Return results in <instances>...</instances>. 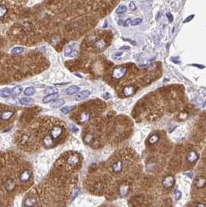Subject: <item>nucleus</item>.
I'll return each instance as SVG.
<instances>
[{
	"instance_id": "f257e3e1",
	"label": "nucleus",
	"mask_w": 206,
	"mask_h": 207,
	"mask_svg": "<svg viewBox=\"0 0 206 207\" xmlns=\"http://www.w3.org/2000/svg\"><path fill=\"white\" fill-rule=\"evenodd\" d=\"M127 72V68L123 67H117L113 71V77L115 79H120Z\"/></svg>"
},
{
	"instance_id": "f03ea898",
	"label": "nucleus",
	"mask_w": 206,
	"mask_h": 207,
	"mask_svg": "<svg viewBox=\"0 0 206 207\" xmlns=\"http://www.w3.org/2000/svg\"><path fill=\"white\" fill-rule=\"evenodd\" d=\"M174 182H175L174 178L173 176H171V175H168V176L165 177L164 178L162 182V185L165 188H169L173 186L174 184Z\"/></svg>"
},
{
	"instance_id": "7ed1b4c3",
	"label": "nucleus",
	"mask_w": 206,
	"mask_h": 207,
	"mask_svg": "<svg viewBox=\"0 0 206 207\" xmlns=\"http://www.w3.org/2000/svg\"><path fill=\"white\" fill-rule=\"evenodd\" d=\"M62 133V128L59 126H56L52 128L50 131V137L53 139H58Z\"/></svg>"
},
{
	"instance_id": "20e7f679",
	"label": "nucleus",
	"mask_w": 206,
	"mask_h": 207,
	"mask_svg": "<svg viewBox=\"0 0 206 207\" xmlns=\"http://www.w3.org/2000/svg\"><path fill=\"white\" fill-rule=\"evenodd\" d=\"M77 54V50L73 48L72 45H68L64 50V56L65 57H75Z\"/></svg>"
},
{
	"instance_id": "39448f33",
	"label": "nucleus",
	"mask_w": 206,
	"mask_h": 207,
	"mask_svg": "<svg viewBox=\"0 0 206 207\" xmlns=\"http://www.w3.org/2000/svg\"><path fill=\"white\" fill-rule=\"evenodd\" d=\"M36 204V199L33 196H28L24 201V205L26 207H33Z\"/></svg>"
},
{
	"instance_id": "423d86ee",
	"label": "nucleus",
	"mask_w": 206,
	"mask_h": 207,
	"mask_svg": "<svg viewBox=\"0 0 206 207\" xmlns=\"http://www.w3.org/2000/svg\"><path fill=\"white\" fill-rule=\"evenodd\" d=\"M90 92L88 91V90H84V91L80 92L79 93H77L76 96H75V100L77 101H80V100H83L88 98L89 96H90Z\"/></svg>"
},
{
	"instance_id": "0eeeda50",
	"label": "nucleus",
	"mask_w": 206,
	"mask_h": 207,
	"mask_svg": "<svg viewBox=\"0 0 206 207\" xmlns=\"http://www.w3.org/2000/svg\"><path fill=\"white\" fill-rule=\"evenodd\" d=\"M31 174H32V172L30 171H29V170H26L24 171L23 172H22V174H20V176H19V179L21 182H28L30 178L31 177Z\"/></svg>"
},
{
	"instance_id": "6e6552de",
	"label": "nucleus",
	"mask_w": 206,
	"mask_h": 207,
	"mask_svg": "<svg viewBox=\"0 0 206 207\" xmlns=\"http://www.w3.org/2000/svg\"><path fill=\"white\" fill-rule=\"evenodd\" d=\"M198 159V155L195 151H191L187 157V160L190 163H195Z\"/></svg>"
},
{
	"instance_id": "1a4fd4ad",
	"label": "nucleus",
	"mask_w": 206,
	"mask_h": 207,
	"mask_svg": "<svg viewBox=\"0 0 206 207\" xmlns=\"http://www.w3.org/2000/svg\"><path fill=\"white\" fill-rule=\"evenodd\" d=\"M79 161V157L76 155H71L68 159V163L72 166L77 165Z\"/></svg>"
},
{
	"instance_id": "9d476101",
	"label": "nucleus",
	"mask_w": 206,
	"mask_h": 207,
	"mask_svg": "<svg viewBox=\"0 0 206 207\" xmlns=\"http://www.w3.org/2000/svg\"><path fill=\"white\" fill-rule=\"evenodd\" d=\"M123 169V162L120 161H118L113 164V170L115 173H119Z\"/></svg>"
},
{
	"instance_id": "9b49d317",
	"label": "nucleus",
	"mask_w": 206,
	"mask_h": 207,
	"mask_svg": "<svg viewBox=\"0 0 206 207\" xmlns=\"http://www.w3.org/2000/svg\"><path fill=\"white\" fill-rule=\"evenodd\" d=\"M12 95V90L9 88H4L0 90V97L9 98Z\"/></svg>"
},
{
	"instance_id": "f8f14e48",
	"label": "nucleus",
	"mask_w": 206,
	"mask_h": 207,
	"mask_svg": "<svg viewBox=\"0 0 206 207\" xmlns=\"http://www.w3.org/2000/svg\"><path fill=\"white\" fill-rule=\"evenodd\" d=\"M16 188V183L13 179H8L6 182V188L9 192L13 191Z\"/></svg>"
},
{
	"instance_id": "ddd939ff",
	"label": "nucleus",
	"mask_w": 206,
	"mask_h": 207,
	"mask_svg": "<svg viewBox=\"0 0 206 207\" xmlns=\"http://www.w3.org/2000/svg\"><path fill=\"white\" fill-rule=\"evenodd\" d=\"M90 118V115L89 113H87V112H83L79 116V122L81 123H85L86 122L88 121V119Z\"/></svg>"
},
{
	"instance_id": "4468645a",
	"label": "nucleus",
	"mask_w": 206,
	"mask_h": 207,
	"mask_svg": "<svg viewBox=\"0 0 206 207\" xmlns=\"http://www.w3.org/2000/svg\"><path fill=\"white\" fill-rule=\"evenodd\" d=\"M58 97V93L53 95H48V96H47L46 97H44V99H43V102H44V103H49V102H52V101L56 100Z\"/></svg>"
},
{
	"instance_id": "2eb2a0df",
	"label": "nucleus",
	"mask_w": 206,
	"mask_h": 207,
	"mask_svg": "<svg viewBox=\"0 0 206 207\" xmlns=\"http://www.w3.org/2000/svg\"><path fill=\"white\" fill-rule=\"evenodd\" d=\"M80 88L79 87H77V86H72L71 87H69L66 90V93L68 95H73L77 93V92L79 91Z\"/></svg>"
},
{
	"instance_id": "dca6fc26",
	"label": "nucleus",
	"mask_w": 206,
	"mask_h": 207,
	"mask_svg": "<svg viewBox=\"0 0 206 207\" xmlns=\"http://www.w3.org/2000/svg\"><path fill=\"white\" fill-rule=\"evenodd\" d=\"M129 192V187L127 185H122L119 188V195L122 197L126 196Z\"/></svg>"
},
{
	"instance_id": "f3484780",
	"label": "nucleus",
	"mask_w": 206,
	"mask_h": 207,
	"mask_svg": "<svg viewBox=\"0 0 206 207\" xmlns=\"http://www.w3.org/2000/svg\"><path fill=\"white\" fill-rule=\"evenodd\" d=\"M58 88H55V87H47V88L44 90V93L48 96V95L56 94V93H58Z\"/></svg>"
},
{
	"instance_id": "a211bd4d",
	"label": "nucleus",
	"mask_w": 206,
	"mask_h": 207,
	"mask_svg": "<svg viewBox=\"0 0 206 207\" xmlns=\"http://www.w3.org/2000/svg\"><path fill=\"white\" fill-rule=\"evenodd\" d=\"M206 184V179L203 177H201V178H198L197 181H196V185L197 187L198 188H203L204 186Z\"/></svg>"
},
{
	"instance_id": "6ab92c4d",
	"label": "nucleus",
	"mask_w": 206,
	"mask_h": 207,
	"mask_svg": "<svg viewBox=\"0 0 206 207\" xmlns=\"http://www.w3.org/2000/svg\"><path fill=\"white\" fill-rule=\"evenodd\" d=\"M13 115V113L12 111H6V112H3L1 115V119L3 120H8L9 118Z\"/></svg>"
},
{
	"instance_id": "aec40b11",
	"label": "nucleus",
	"mask_w": 206,
	"mask_h": 207,
	"mask_svg": "<svg viewBox=\"0 0 206 207\" xmlns=\"http://www.w3.org/2000/svg\"><path fill=\"white\" fill-rule=\"evenodd\" d=\"M19 102L21 105H30L33 103V100L31 98H21L19 100Z\"/></svg>"
},
{
	"instance_id": "412c9836",
	"label": "nucleus",
	"mask_w": 206,
	"mask_h": 207,
	"mask_svg": "<svg viewBox=\"0 0 206 207\" xmlns=\"http://www.w3.org/2000/svg\"><path fill=\"white\" fill-rule=\"evenodd\" d=\"M64 103H65V101L64 100H62V99H61V100H57L53 102L50 106L53 108H58L60 107V106H61V105H63Z\"/></svg>"
},
{
	"instance_id": "4be33fe9",
	"label": "nucleus",
	"mask_w": 206,
	"mask_h": 207,
	"mask_svg": "<svg viewBox=\"0 0 206 207\" xmlns=\"http://www.w3.org/2000/svg\"><path fill=\"white\" fill-rule=\"evenodd\" d=\"M23 92V88L21 86H16L15 88L12 90V95L14 96H18L19 95L21 94Z\"/></svg>"
},
{
	"instance_id": "5701e85b",
	"label": "nucleus",
	"mask_w": 206,
	"mask_h": 207,
	"mask_svg": "<svg viewBox=\"0 0 206 207\" xmlns=\"http://www.w3.org/2000/svg\"><path fill=\"white\" fill-rule=\"evenodd\" d=\"M36 92V89L33 88V87H29V88H26L25 89L24 91V94L27 96H33V95L35 94Z\"/></svg>"
},
{
	"instance_id": "b1692460",
	"label": "nucleus",
	"mask_w": 206,
	"mask_h": 207,
	"mask_svg": "<svg viewBox=\"0 0 206 207\" xmlns=\"http://www.w3.org/2000/svg\"><path fill=\"white\" fill-rule=\"evenodd\" d=\"M135 92L134 88L132 86H127L126 88H124V94L126 95L127 96H131V95Z\"/></svg>"
},
{
	"instance_id": "393cba45",
	"label": "nucleus",
	"mask_w": 206,
	"mask_h": 207,
	"mask_svg": "<svg viewBox=\"0 0 206 207\" xmlns=\"http://www.w3.org/2000/svg\"><path fill=\"white\" fill-rule=\"evenodd\" d=\"M24 51V48L22 47H16L13 48L11 50V54H20Z\"/></svg>"
},
{
	"instance_id": "a878e982",
	"label": "nucleus",
	"mask_w": 206,
	"mask_h": 207,
	"mask_svg": "<svg viewBox=\"0 0 206 207\" xmlns=\"http://www.w3.org/2000/svg\"><path fill=\"white\" fill-rule=\"evenodd\" d=\"M44 143L45 146L47 147L51 146L53 144V141L51 137H50V136H47V137L44 139Z\"/></svg>"
},
{
	"instance_id": "bb28decb",
	"label": "nucleus",
	"mask_w": 206,
	"mask_h": 207,
	"mask_svg": "<svg viewBox=\"0 0 206 207\" xmlns=\"http://www.w3.org/2000/svg\"><path fill=\"white\" fill-rule=\"evenodd\" d=\"M74 109V106L72 105V106H65V107H64L61 109V113H64V114H68L70 112H72L73 109Z\"/></svg>"
},
{
	"instance_id": "cd10ccee",
	"label": "nucleus",
	"mask_w": 206,
	"mask_h": 207,
	"mask_svg": "<svg viewBox=\"0 0 206 207\" xmlns=\"http://www.w3.org/2000/svg\"><path fill=\"white\" fill-rule=\"evenodd\" d=\"M127 6H119L117 9H116V13L117 14H123L124 13H126L127 11Z\"/></svg>"
},
{
	"instance_id": "c85d7f7f",
	"label": "nucleus",
	"mask_w": 206,
	"mask_h": 207,
	"mask_svg": "<svg viewBox=\"0 0 206 207\" xmlns=\"http://www.w3.org/2000/svg\"><path fill=\"white\" fill-rule=\"evenodd\" d=\"M181 197H182L181 192L180 190H178V189H176V190L174 191V198H175L176 200L178 201V200H180V199H181Z\"/></svg>"
},
{
	"instance_id": "c756f323",
	"label": "nucleus",
	"mask_w": 206,
	"mask_h": 207,
	"mask_svg": "<svg viewBox=\"0 0 206 207\" xmlns=\"http://www.w3.org/2000/svg\"><path fill=\"white\" fill-rule=\"evenodd\" d=\"M7 13V8L5 6H0V18L3 17Z\"/></svg>"
},
{
	"instance_id": "7c9ffc66",
	"label": "nucleus",
	"mask_w": 206,
	"mask_h": 207,
	"mask_svg": "<svg viewBox=\"0 0 206 207\" xmlns=\"http://www.w3.org/2000/svg\"><path fill=\"white\" fill-rule=\"evenodd\" d=\"M159 140V137L157 135H153L151 136L150 139H149V141H150V144H155V143H157V141Z\"/></svg>"
},
{
	"instance_id": "2f4dec72",
	"label": "nucleus",
	"mask_w": 206,
	"mask_h": 207,
	"mask_svg": "<svg viewBox=\"0 0 206 207\" xmlns=\"http://www.w3.org/2000/svg\"><path fill=\"white\" fill-rule=\"evenodd\" d=\"M96 45L99 49H102L105 46V42L104 40H99V41H98L96 43Z\"/></svg>"
},
{
	"instance_id": "473e14b6",
	"label": "nucleus",
	"mask_w": 206,
	"mask_h": 207,
	"mask_svg": "<svg viewBox=\"0 0 206 207\" xmlns=\"http://www.w3.org/2000/svg\"><path fill=\"white\" fill-rule=\"evenodd\" d=\"M142 23V19H140V18H138V19H135L133 21H132V23H131V25L132 26H136V25H139L140 23Z\"/></svg>"
},
{
	"instance_id": "72a5a7b5",
	"label": "nucleus",
	"mask_w": 206,
	"mask_h": 207,
	"mask_svg": "<svg viewBox=\"0 0 206 207\" xmlns=\"http://www.w3.org/2000/svg\"><path fill=\"white\" fill-rule=\"evenodd\" d=\"M70 130H72L73 133H77L78 132V130H79V129H78L76 126H74V124H71L70 125Z\"/></svg>"
},
{
	"instance_id": "f704fd0d",
	"label": "nucleus",
	"mask_w": 206,
	"mask_h": 207,
	"mask_svg": "<svg viewBox=\"0 0 206 207\" xmlns=\"http://www.w3.org/2000/svg\"><path fill=\"white\" fill-rule=\"evenodd\" d=\"M122 54H123V53L122 52L115 53V54H114L113 55V59H115V60H116V59H119V58L121 57Z\"/></svg>"
},
{
	"instance_id": "c9c22d12",
	"label": "nucleus",
	"mask_w": 206,
	"mask_h": 207,
	"mask_svg": "<svg viewBox=\"0 0 206 207\" xmlns=\"http://www.w3.org/2000/svg\"><path fill=\"white\" fill-rule=\"evenodd\" d=\"M132 23V19H130V18H129V19H127L126 21H125V23H123V26L124 27H128L129 25H130Z\"/></svg>"
},
{
	"instance_id": "e433bc0d",
	"label": "nucleus",
	"mask_w": 206,
	"mask_h": 207,
	"mask_svg": "<svg viewBox=\"0 0 206 207\" xmlns=\"http://www.w3.org/2000/svg\"><path fill=\"white\" fill-rule=\"evenodd\" d=\"M194 17H195V15H191L190 17H187V19H185V20H184V23H185L189 22V21H191V20L192 19V18H194Z\"/></svg>"
},
{
	"instance_id": "4c0bfd02",
	"label": "nucleus",
	"mask_w": 206,
	"mask_h": 207,
	"mask_svg": "<svg viewBox=\"0 0 206 207\" xmlns=\"http://www.w3.org/2000/svg\"><path fill=\"white\" fill-rule=\"evenodd\" d=\"M129 8L131 9L132 10H135L136 9V6H135V4L133 2H132V3H129Z\"/></svg>"
},
{
	"instance_id": "58836bf2",
	"label": "nucleus",
	"mask_w": 206,
	"mask_h": 207,
	"mask_svg": "<svg viewBox=\"0 0 206 207\" xmlns=\"http://www.w3.org/2000/svg\"><path fill=\"white\" fill-rule=\"evenodd\" d=\"M167 17H168V19L170 20V22H172V21H173V17H172V15H171L170 13H167Z\"/></svg>"
},
{
	"instance_id": "ea45409f",
	"label": "nucleus",
	"mask_w": 206,
	"mask_h": 207,
	"mask_svg": "<svg viewBox=\"0 0 206 207\" xmlns=\"http://www.w3.org/2000/svg\"><path fill=\"white\" fill-rule=\"evenodd\" d=\"M110 97H111V96H110V95H109V92H105V93L103 95V98H104V99H105V100H108V99H109Z\"/></svg>"
},
{
	"instance_id": "a19ab883",
	"label": "nucleus",
	"mask_w": 206,
	"mask_h": 207,
	"mask_svg": "<svg viewBox=\"0 0 206 207\" xmlns=\"http://www.w3.org/2000/svg\"><path fill=\"white\" fill-rule=\"evenodd\" d=\"M191 66L198 67V68H201V69H202V68H205V67H204L203 65H199V64H191Z\"/></svg>"
},
{
	"instance_id": "79ce46f5",
	"label": "nucleus",
	"mask_w": 206,
	"mask_h": 207,
	"mask_svg": "<svg viewBox=\"0 0 206 207\" xmlns=\"http://www.w3.org/2000/svg\"><path fill=\"white\" fill-rule=\"evenodd\" d=\"M78 192H79V191H78V190H75V192H74V196H72V199H74V198H75V197H76V196H77V195H78Z\"/></svg>"
},
{
	"instance_id": "37998d69",
	"label": "nucleus",
	"mask_w": 206,
	"mask_h": 207,
	"mask_svg": "<svg viewBox=\"0 0 206 207\" xmlns=\"http://www.w3.org/2000/svg\"><path fill=\"white\" fill-rule=\"evenodd\" d=\"M196 207H205V206L203 203H198Z\"/></svg>"
},
{
	"instance_id": "c03bdc74",
	"label": "nucleus",
	"mask_w": 206,
	"mask_h": 207,
	"mask_svg": "<svg viewBox=\"0 0 206 207\" xmlns=\"http://www.w3.org/2000/svg\"><path fill=\"white\" fill-rule=\"evenodd\" d=\"M121 49H129V47H121Z\"/></svg>"
},
{
	"instance_id": "a18cd8bd",
	"label": "nucleus",
	"mask_w": 206,
	"mask_h": 207,
	"mask_svg": "<svg viewBox=\"0 0 206 207\" xmlns=\"http://www.w3.org/2000/svg\"><path fill=\"white\" fill-rule=\"evenodd\" d=\"M119 24H121V25L123 24V22L122 20H120V21H119Z\"/></svg>"
}]
</instances>
